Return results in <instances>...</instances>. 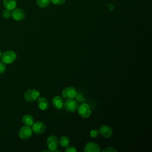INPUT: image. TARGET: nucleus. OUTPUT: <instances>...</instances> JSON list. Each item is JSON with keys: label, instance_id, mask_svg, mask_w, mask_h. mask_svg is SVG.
<instances>
[{"label": "nucleus", "instance_id": "1", "mask_svg": "<svg viewBox=\"0 0 152 152\" xmlns=\"http://www.w3.org/2000/svg\"><path fill=\"white\" fill-rule=\"evenodd\" d=\"M1 61L5 64H11L15 62L17 59V55L12 50H7L2 53L1 56Z\"/></svg>", "mask_w": 152, "mask_h": 152}, {"label": "nucleus", "instance_id": "2", "mask_svg": "<svg viewBox=\"0 0 152 152\" xmlns=\"http://www.w3.org/2000/svg\"><path fill=\"white\" fill-rule=\"evenodd\" d=\"M40 97V93L36 89H28L23 94L24 99L27 102H33Z\"/></svg>", "mask_w": 152, "mask_h": 152}, {"label": "nucleus", "instance_id": "3", "mask_svg": "<svg viewBox=\"0 0 152 152\" xmlns=\"http://www.w3.org/2000/svg\"><path fill=\"white\" fill-rule=\"evenodd\" d=\"M77 110L79 115L83 118H87L91 114V109L88 104L86 103H81L79 105Z\"/></svg>", "mask_w": 152, "mask_h": 152}, {"label": "nucleus", "instance_id": "4", "mask_svg": "<svg viewBox=\"0 0 152 152\" xmlns=\"http://www.w3.org/2000/svg\"><path fill=\"white\" fill-rule=\"evenodd\" d=\"M65 110L69 112H74L77 110L78 104L74 99H67L64 103Z\"/></svg>", "mask_w": 152, "mask_h": 152}, {"label": "nucleus", "instance_id": "5", "mask_svg": "<svg viewBox=\"0 0 152 152\" xmlns=\"http://www.w3.org/2000/svg\"><path fill=\"white\" fill-rule=\"evenodd\" d=\"M58 140L55 135H50L47 139V145L50 151H59L57 150L58 147Z\"/></svg>", "mask_w": 152, "mask_h": 152}, {"label": "nucleus", "instance_id": "6", "mask_svg": "<svg viewBox=\"0 0 152 152\" xmlns=\"http://www.w3.org/2000/svg\"><path fill=\"white\" fill-rule=\"evenodd\" d=\"M33 131L30 126H24L18 131V136L21 139L27 140L32 136Z\"/></svg>", "mask_w": 152, "mask_h": 152}, {"label": "nucleus", "instance_id": "7", "mask_svg": "<svg viewBox=\"0 0 152 152\" xmlns=\"http://www.w3.org/2000/svg\"><path fill=\"white\" fill-rule=\"evenodd\" d=\"M31 129L35 134H42L46 130V125L42 122L37 121L33 123L31 126Z\"/></svg>", "mask_w": 152, "mask_h": 152}, {"label": "nucleus", "instance_id": "8", "mask_svg": "<svg viewBox=\"0 0 152 152\" xmlns=\"http://www.w3.org/2000/svg\"><path fill=\"white\" fill-rule=\"evenodd\" d=\"M77 91L73 87H68L65 88L62 91V95L65 99H74L75 98Z\"/></svg>", "mask_w": 152, "mask_h": 152}, {"label": "nucleus", "instance_id": "9", "mask_svg": "<svg viewBox=\"0 0 152 152\" xmlns=\"http://www.w3.org/2000/svg\"><path fill=\"white\" fill-rule=\"evenodd\" d=\"M12 18L15 21H21L24 19L26 14L24 11L20 8H14L11 12Z\"/></svg>", "mask_w": 152, "mask_h": 152}, {"label": "nucleus", "instance_id": "10", "mask_svg": "<svg viewBox=\"0 0 152 152\" xmlns=\"http://www.w3.org/2000/svg\"><path fill=\"white\" fill-rule=\"evenodd\" d=\"M84 152H99L100 151V146L94 142H87L84 147Z\"/></svg>", "mask_w": 152, "mask_h": 152}, {"label": "nucleus", "instance_id": "11", "mask_svg": "<svg viewBox=\"0 0 152 152\" xmlns=\"http://www.w3.org/2000/svg\"><path fill=\"white\" fill-rule=\"evenodd\" d=\"M99 134L104 138L110 137L113 132L112 128L107 125H102L99 129Z\"/></svg>", "mask_w": 152, "mask_h": 152}, {"label": "nucleus", "instance_id": "12", "mask_svg": "<svg viewBox=\"0 0 152 152\" xmlns=\"http://www.w3.org/2000/svg\"><path fill=\"white\" fill-rule=\"evenodd\" d=\"M52 103L53 107L57 109H61L64 107V100L61 96H56L52 100Z\"/></svg>", "mask_w": 152, "mask_h": 152}, {"label": "nucleus", "instance_id": "13", "mask_svg": "<svg viewBox=\"0 0 152 152\" xmlns=\"http://www.w3.org/2000/svg\"><path fill=\"white\" fill-rule=\"evenodd\" d=\"M37 106L42 110H45L49 107V102L48 100L44 97L39 98L37 100Z\"/></svg>", "mask_w": 152, "mask_h": 152}, {"label": "nucleus", "instance_id": "14", "mask_svg": "<svg viewBox=\"0 0 152 152\" xmlns=\"http://www.w3.org/2000/svg\"><path fill=\"white\" fill-rule=\"evenodd\" d=\"M3 5L5 9L13 10L16 8L17 1L16 0H3Z\"/></svg>", "mask_w": 152, "mask_h": 152}, {"label": "nucleus", "instance_id": "15", "mask_svg": "<svg viewBox=\"0 0 152 152\" xmlns=\"http://www.w3.org/2000/svg\"><path fill=\"white\" fill-rule=\"evenodd\" d=\"M22 122L25 126H31L34 122L33 117L30 115H24L22 118Z\"/></svg>", "mask_w": 152, "mask_h": 152}, {"label": "nucleus", "instance_id": "16", "mask_svg": "<svg viewBox=\"0 0 152 152\" xmlns=\"http://www.w3.org/2000/svg\"><path fill=\"white\" fill-rule=\"evenodd\" d=\"M59 143L62 147H66L69 145L70 141L68 137L66 136H63L60 138Z\"/></svg>", "mask_w": 152, "mask_h": 152}, {"label": "nucleus", "instance_id": "17", "mask_svg": "<svg viewBox=\"0 0 152 152\" xmlns=\"http://www.w3.org/2000/svg\"><path fill=\"white\" fill-rule=\"evenodd\" d=\"M50 3V0H36L37 5L40 8H46Z\"/></svg>", "mask_w": 152, "mask_h": 152}, {"label": "nucleus", "instance_id": "18", "mask_svg": "<svg viewBox=\"0 0 152 152\" xmlns=\"http://www.w3.org/2000/svg\"><path fill=\"white\" fill-rule=\"evenodd\" d=\"M11 12H12L11 10L5 9L2 12V16L4 18H6V19L10 18L11 17Z\"/></svg>", "mask_w": 152, "mask_h": 152}, {"label": "nucleus", "instance_id": "19", "mask_svg": "<svg viewBox=\"0 0 152 152\" xmlns=\"http://www.w3.org/2000/svg\"><path fill=\"white\" fill-rule=\"evenodd\" d=\"M99 134V131H97L96 129H92L90 132V135L93 138L97 137Z\"/></svg>", "mask_w": 152, "mask_h": 152}, {"label": "nucleus", "instance_id": "20", "mask_svg": "<svg viewBox=\"0 0 152 152\" xmlns=\"http://www.w3.org/2000/svg\"><path fill=\"white\" fill-rule=\"evenodd\" d=\"M65 0H50V2H52L53 5H61L65 3Z\"/></svg>", "mask_w": 152, "mask_h": 152}, {"label": "nucleus", "instance_id": "21", "mask_svg": "<svg viewBox=\"0 0 152 152\" xmlns=\"http://www.w3.org/2000/svg\"><path fill=\"white\" fill-rule=\"evenodd\" d=\"M75 98V100L77 102H82L84 99L83 95L81 94H79V93H77L76 94Z\"/></svg>", "mask_w": 152, "mask_h": 152}, {"label": "nucleus", "instance_id": "22", "mask_svg": "<svg viewBox=\"0 0 152 152\" xmlns=\"http://www.w3.org/2000/svg\"><path fill=\"white\" fill-rule=\"evenodd\" d=\"M6 70L5 64L2 61H0V74L4 73Z\"/></svg>", "mask_w": 152, "mask_h": 152}, {"label": "nucleus", "instance_id": "23", "mask_svg": "<svg viewBox=\"0 0 152 152\" xmlns=\"http://www.w3.org/2000/svg\"><path fill=\"white\" fill-rule=\"evenodd\" d=\"M65 151L66 152H75L77 151L76 148L74 146H68L66 147Z\"/></svg>", "mask_w": 152, "mask_h": 152}, {"label": "nucleus", "instance_id": "24", "mask_svg": "<svg viewBox=\"0 0 152 152\" xmlns=\"http://www.w3.org/2000/svg\"><path fill=\"white\" fill-rule=\"evenodd\" d=\"M102 151L103 152H116L117 150L115 149V148L110 147H107L106 148L103 150Z\"/></svg>", "mask_w": 152, "mask_h": 152}, {"label": "nucleus", "instance_id": "25", "mask_svg": "<svg viewBox=\"0 0 152 152\" xmlns=\"http://www.w3.org/2000/svg\"><path fill=\"white\" fill-rule=\"evenodd\" d=\"M1 55H2V53H1V50H0V59H1Z\"/></svg>", "mask_w": 152, "mask_h": 152}]
</instances>
